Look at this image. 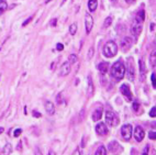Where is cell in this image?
<instances>
[{
  "mask_svg": "<svg viewBox=\"0 0 156 155\" xmlns=\"http://www.w3.org/2000/svg\"><path fill=\"white\" fill-rule=\"evenodd\" d=\"M126 75V66L122 62H115L111 67V76L115 81H121Z\"/></svg>",
  "mask_w": 156,
  "mask_h": 155,
  "instance_id": "obj_1",
  "label": "cell"
},
{
  "mask_svg": "<svg viewBox=\"0 0 156 155\" xmlns=\"http://www.w3.org/2000/svg\"><path fill=\"white\" fill-rule=\"evenodd\" d=\"M118 53V45L115 42L109 41L103 46V55L106 57H114Z\"/></svg>",
  "mask_w": 156,
  "mask_h": 155,
  "instance_id": "obj_2",
  "label": "cell"
},
{
  "mask_svg": "<svg viewBox=\"0 0 156 155\" xmlns=\"http://www.w3.org/2000/svg\"><path fill=\"white\" fill-rule=\"evenodd\" d=\"M106 123L109 127H117L119 124V118L112 110L106 111Z\"/></svg>",
  "mask_w": 156,
  "mask_h": 155,
  "instance_id": "obj_3",
  "label": "cell"
},
{
  "mask_svg": "<svg viewBox=\"0 0 156 155\" xmlns=\"http://www.w3.org/2000/svg\"><path fill=\"white\" fill-rule=\"evenodd\" d=\"M142 30H143V22L142 21H140V20L135 19V21H134L133 24H132V27H131L132 35H133L134 38H137V36L141 34Z\"/></svg>",
  "mask_w": 156,
  "mask_h": 155,
  "instance_id": "obj_4",
  "label": "cell"
},
{
  "mask_svg": "<svg viewBox=\"0 0 156 155\" xmlns=\"http://www.w3.org/2000/svg\"><path fill=\"white\" fill-rule=\"evenodd\" d=\"M126 75H128V78L131 81H134L135 79V69H134V64L132 57H130L128 59V67H126Z\"/></svg>",
  "mask_w": 156,
  "mask_h": 155,
  "instance_id": "obj_5",
  "label": "cell"
},
{
  "mask_svg": "<svg viewBox=\"0 0 156 155\" xmlns=\"http://www.w3.org/2000/svg\"><path fill=\"white\" fill-rule=\"evenodd\" d=\"M120 92L122 94V96L126 99V101H132L133 99V96H132L131 89L129 87V85L126 84H123L122 86L120 87Z\"/></svg>",
  "mask_w": 156,
  "mask_h": 155,
  "instance_id": "obj_6",
  "label": "cell"
},
{
  "mask_svg": "<svg viewBox=\"0 0 156 155\" xmlns=\"http://www.w3.org/2000/svg\"><path fill=\"white\" fill-rule=\"evenodd\" d=\"M132 132H133V129H132L131 124H124L121 128V134H122L123 139L129 141L132 136Z\"/></svg>",
  "mask_w": 156,
  "mask_h": 155,
  "instance_id": "obj_7",
  "label": "cell"
},
{
  "mask_svg": "<svg viewBox=\"0 0 156 155\" xmlns=\"http://www.w3.org/2000/svg\"><path fill=\"white\" fill-rule=\"evenodd\" d=\"M85 27H86V33L89 34L92 27H94V19H92L91 14L86 13V16H85Z\"/></svg>",
  "mask_w": 156,
  "mask_h": 155,
  "instance_id": "obj_8",
  "label": "cell"
},
{
  "mask_svg": "<svg viewBox=\"0 0 156 155\" xmlns=\"http://www.w3.org/2000/svg\"><path fill=\"white\" fill-rule=\"evenodd\" d=\"M96 132L100 136L107 135V134H108V127H107L106 123H103V122L98 123V124L96 125Z\"/></svg>",
  "mask_w": 156,
  "mask_h": 155,
  "instance_id": "obj_9",
  "label": "cell"
},
{
  "mask_svg": "<svg viewBox=\"0 0 156 155\" xmlns=\"http://www.w3.org/2000/svg\"><path fill=\"white\" fill-rule=\"evenodd\" d=\"M144 135H145V132L143 130V128L140 127V125L135 127V129H134V138H135V140L137 142H142L143 139H144Z\"/></svg>",
  "mask_w": 156,
  "mask_h": 155,
  "instance_id": "obj_10",
  "label": "cell"
},
{
  "mask_svg": "<svg viewBox=\"0 0 156 155\" xmlns=\"http://www.w3.org/2000/svg\"><path fill=\"white\" fill-rule=\"evenodd\" d=\"M70 64L67 62V63H64L61 66V69H59V75L61 76H67V75L70 73Z\"/></svg>",
  "mask_w": 156,
  "mask_h": 155,
  "instance_id": "obj_11",
  "label": "cell"
},
{
  "mask_svg": "<svg viewBox=\"0 0 156 155\" xmlns=\"http://www.w3.org/2000/svg\"><path fill=\"white\" fill-rule=\"evenodd\" d=\"M132 39L131 38H124V39L121 41V49L123 51H128L130 47L132 46Z\"/></svg>",
  "mask_w": 156,
  "mask_h": 155,
  "instance_id": "obj_12",
  "label": "cell"
},
{
  "mask_svg": "<svg viewBox=\"0 0 156 155\" xmlns=\"http://www.w3.org/2000/svg\"><path fill=\"white\" fill-rule=\"evenodd\" d=\"M101 117H102V108H96L95 111L92 112V121H99L101 119Z\"/></svg>",
  "mask_w": 156,
  "mask_h": 155,
  "instance_id": "obj_13",
  "label": "cell"
},
{
  "mask_svg": "<svg viewBox=\"0 0 156 155\" xmlns=\"http://www.w3.org/2000/svg\"><path fill=\"white\" fill-rule=\"evenodd\" d=\"M45 110H46L48 114H50V116L54 114V112H55V106H54V103H51V101H46L45 103Z\"/></svg>",
  "mask_w": 156,
  "mask_h": 155,
  "instance_id": "obj_14",
  "label": "cell"
},
{
  "mask_svg": "<svg viewBox=\"0 0 156 155\" xmlns=\"http://www.w3.org/2000/svg\"><path fill=\"white\" fill-rule=\"evenodd\" d=\"M98 69H99V72L102 75H106L109 70V64L106 63V62H102V63H100L98 65Z\"/></svg>",
  "mask_w": 156,
  "mask_h": 155,
  "instance_id": "obj_15",
  "label": "cell"
},
{
  "mask_svg": "<svg viewBox=\"0 0 156 155\" xmlns=\"http://www.w3.org/2000/svg\"><path fill=\"white\" fill-rule=\"evenodd\" d=\"M97 7H98L97 0H89V1H88V9H89V11H91V12L96 11Z\"/></svg>",
  "mask_w": 156,
  "mask_h": 155,
  "instance_id": "obj_16",
  "label": "cell"
},
{
  "mask_svg": "<svg viewBox=\"0 0 156 155\" xmlns=\"http://www.w3.org/2000/svg\"><path fill=\"white\" fill-rule=\"evenodd\" d=\"M108 149H109V151H110V152H112V153L117 152L118 149H119V143H118V142H115V141L111 142V143L109 144Z\"/></svg>",
  "mask_w": 156,
  "mask_h": 155,
  "instance_id": "obj_17",
  "label": "cell"
},
{
  "mask_svg": "<svg viewBox=\"0 0 156 155\" xmlns=\"http://www.w3.org/2000/svg\"><path fill=\"white\" fill-rule=\"evenodd\" d=\"M7 9H8V5H7L6 1H3V0H0V16H1L3 12L6 11Z\"/></svg>",
  "mask_w": 156,
  "mask_h": 155,
  "instance_id": "obj_18",
  "label": "cell"
},
{
  "mask_svg": "<svg viewBox=\"0 0 156 155\" xmlns=\"http://www.w3.org/2000/svg\"><path fill=\"white\" fill-rule=\"evenodd\" d=\"M106 154H107V150L103 145H100L97 149V151H96V155H106Z\"/></svg>",
  "mask_w": 156,
  "mask_h": 155,
  "instance_id": "obj_19",
  "label": "cell"
},
{
  "mask_svg": "<svg viewBox=\"0 0 156 155\" xmlns=\"http://www.w3.org/2000/svg\"><path fill=\"white\" fill-rule=\"evenodd\" d=\"M139 65H140V70H141V81H143V78H144V76H145V67H144V65H143L142 59L139 61Z\"/></svg>",
  "mask_w": 156,
  "mask_h": 155,
  "instance_id": "obj_20",
  "label": "cell"
},
{
  "mask_svg": "<svg viewBox=\"0 0 156 155\" xmlns=\"http://www.w3.org/2000/svg\"><path fill=\"white\" fill-rule=\"evenodd\" d=\"M144 18H145V12H144V10H140L139 12H137V14H136V19L137 20H140V21H144Z\"/></svg>",
  "mask_w": 156,
  "mask_h": 155,
  "instance_id": "obj_21",
  "label": "cell"
},
{
  "mask_svg": "<svg viewBox=\"0 0 156 155\" xmlns=\"http://www.w3.org/2000/svg\"><path fill=\"white\" fill-rule=\"evenodd\" d=\"M76 32H77V24H76V23H73L69 27V33L72 34V35H75Z\"/></svg>",
  "mask_w": 156,
  "mask_h": 155,
  "instance_id": "obj_22",
  "label": "cell"
},
{
  "mask_svg": "<svg viewBox=\"0 0 156 155\" xmlns=\"http://www.w3.org/2000/svg\"><path fill=\"white\" fill-rule=\"evenodd\" d=\"M64 101H65V99H64V97H63V94H62V92H59V94L56 96V103H58V105H62Z\"/></svg>",
  "mask_w": 156,
  "mask_h": 155,
  "instance_id": "obj_23",
  "label": "cell"
},
{
  "mask_svg": "<svg viewBox=\"0 0 156 155\" xmlns=\"http://www.w3.org/2000/svg\"><path fill=\"white\" fill-rule=\"evenodd\" d=\"M11 152H12V145L8 143L6 146L3 147V153H5V154H10Z\"/></svg>",
  "mask_w": 156,
  "mask_h": 155,
  "instance_id": "obj_24",
  "label": "cell"
},
{
  "mask_svg": "<svg viewBox=\"0 0 156 155\" xmlns=\"http://www.w3.org/2000/svg\"><path fill=\"white\" fill-rule=\"evenodd\" d=\"M112 23V17H108L106 20H105V23H103V27L105 28H108V27H110Z\"/></svg>",
  "mask_w": 156,
  "mask_h": 155,
  "instance_id": "obj_25",
  "label": "cell"
},
{
  "mask_svg": "<svg viewBox=\"0 0 156 155\" xmlns=\"http://www.w3.org/2000/svg\"><path fill=\"white\" fill-rule=\"evenodd\" d=\"M68 59H69V62H68V63L74 64V63H76V62H77V56H76V54H70Z\"/></svg>",
  "mask_w": 156,
  "mask_h": 155,
  "instance_id": "obj_26",
  "label": "cell"
},
{
  "mask_svg": "<svg viewBox=\"0 0 156 155\" xmlns=\"http://www.w3.org/2000/svg\"><path fill=\"white\" fill-rule=\"evenodd\" d=\"M88 84H89L88 85V92H89V95H92V89L94 88H92V81L90 79V77H88Z\"/></svg>",
  "mask_w": 156,
  "mask_h": 155,
  "instance_id": "obj_27",
  "label": "cell"
},
{
  "mask_svg": "<svg viewBox=\"0 0 156 155\" xmlns=\"http://www.w3.org/2000/svg\"><path fill=\"white\" fill-rule=\"evenodd\" d=\"M151 62H152V65H153V67H155V51H153L152 55H151Z\"/></svg>",
  "mask_w": 156,
  "mask_h": 155,
  "instance_id": "obj_28",
  "label": "cell"
},
{
  "mask_svg": "<svg viewBox=\"0 0 156 155\" xmlns=\"http://www.w3.org/2000/svg\"><path fill=\"white\" fill-rule=\"evenodd\" d=\"M139 108H140V103H139V101H134L133 103V110L134 111H136V110H139Z\"/></svg>",
  "mask_w": 156,
  "mask_h": 155,
  "instance_id": "obj_29",
  "label": "cell"
},
{
  "mask_svg": "<svg viewBox=\"0 0 156 155\" xmlns=\"http://www.w3.org/2000/svg\"><path fill=\"white\" fill-rule=\"evenodd\" d=\"M155 110H156V108H155V107H153V108L151 109V111H150V116H151V117H153V118H155V116H156Z\"/></svg>",
  "mask_w": 156,
  "mask_h": 155,
  "instance_id": "obj_30",
  "label": "cell"
},
{
  "mask_svg": "<svg viewBox=\"0 0 156 155\" xmlns=\"http://www.w3.org/2000/svg\"><path fill=\"white\" fill-rule=\"evenodd\" d=\"M21 133H22V130H21V129H17V130L14 131L13 135L16 136V138H18V136H19L20 134H21Z\"/></svg>",
  "mask_w": 156,
  "mask_h": 155,
  "instance_id": "obj_31",
  "label": "cell"
},
{
  "mask_svg": "<svg viewBox=\"0 0 156 155\" xmlns=\"http://www.w3.org/2000/svg\"><path fill=\"white\" fill-rule=\"evenodd\" d=\"M148 138L151 139V140H155V135H156V133H155V131H151L150 132V134H148Z\"/></svg>",
  "mask_w": 156,
  "mask_h": 155,
  "instance_id": "obj_32",
  "label": "cell"
},
{
  "mask_svg": "<svg viewBox=\"0 0 156 155\" xmlns=\"http://www.w3.org/2000/svg\"><path fill=\"white\" fill-rule=\"evenodd\" d=\"M152 84H153V87L155 88L156 86V79H155V73H153V75H152Z\"/></svg>",
  "mask_w": 156,
  "mask_h": 155,
  "instance_id": "obj_33",
  "label": "cell"
},
{
  "mask_svg": "<svg viewBox=\"0 0 156 155\" xmlns=\"http://www.w3.org/2000/svg\"><path fill=\"white\" fill-rule=\"evenodd\" d=\"M92 55H94V49H92V47H90L89 52H88V58H91Z\"/></svg>",
  "mask_w": 156,
  "mask_h": 155,
  "instance_id": "obj_34",
  "label": "cell"
},
{
  "mask_svg": "<svg viewBox=\"0 0 156 155\" xmlns=\"http://www.w3.org/2000/svg\"><path fill=\"white\" fill-rule=\"evenodd\" d=\"M56 49H57V51H62L63 49H64V46H63V44H61V43H58V44L56 45Z\"/></svg>",
  "mask_w": 156,
  "mask_h": 155,
  "instance_id": "obj_35",
  "label": "cell"
},
{
  "mask_svg": "<svg viewBox=\"0 0 156 155\" xmlns=\"http://www.w3.org/2000/svg\"><path fill=\"white\" fill-rule=\"evenodd\" d=\"M33 116L35 117V118H41V117H42V114H40V112H36V111H33Z\"/></svg>",
  "mask_w": 156,
  "mask_h": 155,
  "instance_id": "obj_36",
  "label": "cell"
},
{
  "mask_svg": "<svg viewBox=\"0 0 156 155\" xmlns=\"http://www.w3.org/2000/svg\"><path fill=\"white\" fill-rule=\"evenodd\" d=\"M31 20H32V18H29V19L28 20H25V22H23V27H25V25H27V24H28V23L29 22H30V21H31Z\"/></svg>",
  "mask_w": 156,
  "mask_h": 155,
  "instance_id": "obj_37",
  "label": "cell"
},
{
  "mask_svg": "<svg viewBox=\"0 0 156 155\" xmlns=\"http://www.w3.org/2000/svg\"><path fill=\"white\" fill-rule=\"evenodd\" d=\"M56 23H57V20L56 19H53L52 21H51V25H53V27L54 25H56Z\"/></svg>",
  "mask_w": 156,
  "mask_h": 155,
  "instance_id": "obj_38",
  "label": "cell"
},
{
  "mask_svg": "<svg viewBox=\"0 0 156 155\" xmlns=\"http://www.w3.org/2000/svg\"><path fill=\"white\" fill-rule=\"evenodd\" d=\"M126 3H130V5L135 2V0H126Z\"/></svg>",
  "mask_w": 156,
  "mask_h": 155,
  "instance_id": "obj_39",
  "label": "cell"
},
{
  "mask_svg": "<svg viewBox=\"0 0 156 155\" xmlns=\"http://www.w3.org/2000/svg\"><path fill=\"white\" fill-rule=\"evenodd\" d=\"M2 132H3V128L0 127V133H2Z\"/></svg>",
  "mask_w": 156,
  "mask_h": 155,
  "instance_id": "obj_40",
  "label": "cell"
},
{
  "mask_svg": "<svg viewBox=\"0 0 156 155\" xmlns=\"http://www.w3.org/2000/svg\"><path fill=\"white\" fill-rule=\"evenodd\" d=\"M112 1H115V0H112Z\"/></svg>",
  "mask_w": 156,
  "mask_h": 155,
  "instance_id": "obj_41",
  "label": "cell"
}]
</instances>
